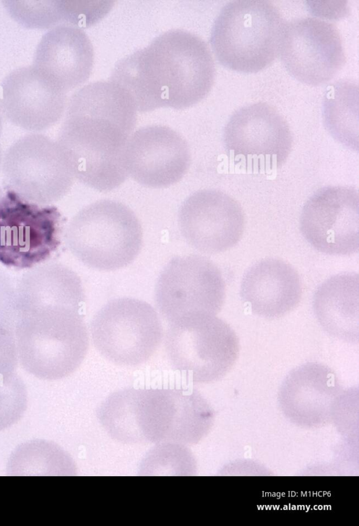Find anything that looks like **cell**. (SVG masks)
<instances>
[{
  "mask_svg": "<svg viewBox=\"0 0 359 526\" xmlns=\"http://www.w3.org/2000/svg\"><path fill=\"white\" fill-rule=\"evenodd\" d=\"M146 455L141 465L143 472H181L191 463V454L184 445L165 442L156 444ZM184 474V473H183ZM164 475V473H163ZM178 475V474H177Z\"/></svg>",
  "mask_w": 359,
  "mask_h": 526,
  "instance_id": "obj_23",
  "label": "cell"
},
{
  "mask_svg": "<svg viewBox=\"0 0 359 526\" xmlns=\"http://www.w3.org/2000/svg\"><path fill=\"white\" fill-rule=\"evenodd\" d=\"M22 311L17 336L23 367L48 380L66 377L83 362L88 334L80 306L68 300L39 296Z\"/></svg>",
  "mask_w": 359,
  "mask_h": 526,
  "instance_id": "obj_4",
  "label": "cell"
},
{
  "mask_svg": "<svg viewBox=\"0 0 359 526\" xmlns=\"http://www.w3.org/2000/svg\"><path fill=\"white\" fill-rule=\"evenodd\" d=\"M123 158L128 175L151 188L175 184L191 164L187 140L176 131L162 125L147 126L133 132L126 144Z\"/></svg>",
  "mask_w": 359,
  "mask_h": 526,
  "instance_id": "obj_16",
  "label": "cell"
},
{
  "mask_svg": "<svg viewBox=\"0 0 359 526\" xmlns=\"http://www.w3.org/2000/svg\"><path fill=\"white\" fill-rule=\"evenodd\" d=\"M2 171L11 190L37 204L60 200L75 180L65 148L39 133L25 135L11 145L2 159Z\"/></svg>",
  "mask_w": 359,
  "mask_h": 526,
  "instance_id": "obj_9",
  "label": "cell"
},
{
  "mask_svg": "<svg viewBox=\"0 0 359 526\" xmlns=\"http://www.w3.org/2000/svg\"><path fill=\"white\" fill-rule=\"evenodd\" d=\"M93 63V47L83 28L62 23L41 37L32 65L68 93L88 79Z\"/></svg>",
  "mask_w": 359,
  "mask_h": 526,
  "instance_id": "obj_18",
  "label": "cell"
},
{
  "mask_svg": "<svg viewBox=\"0 0 359 526\" xmlns=\"http://www.w3.org/2000/svg\"><path fill=\"white\" fill-rule=\"evenodd\" d=\"M313 310L322 328L347 343L359 340V275L346 272L324 281L313 297Z\"/></svg>",
  "mask_w": 359,
  "mask_h": 526,
  "instance_id": "obj_20",
  "label": "cell"
},
{
  "mask_svg": "<svg viewBox=\"0 0 359 526\" xmlns=\"http://www.w3.org/2000/svg\"><path fill=\"white\" fill-rule=\"evenodd\" d=\"M210 407L196 390L126 388L100 405L97 418L106 432L124 444L197 443L211 421Z\"/></svg>",
  "mask_w": 359,
  "mask_h": 526,
  "instance_id": "obj_3",
  "label": "cell"
},
{
  "mask_svg": "<svg viewBox=\"0 0 359 526\" xmlns=\"http://www.w3.org/2000/svg\"><path fill=\"white\" fill-rule=\"evenodd\" d=\"M223 142L234 164L249 171L266 173L285 163L293 136L287 121L274 107L256 103L231 114L224 129Z\"/></svg>",
  "mask_w": 359,
  "mask_h": 526,
  "instance_id": "obj_10",
  "label": "cell"
},
{
  "mask_svg": "<svg viewBox=\"0 0 359 526\" xmlns=\"http://www.w3.org/2000/svg\"><path fill=\"white\" fill-rule=\"evenodd\" d=\"M278 55L290 75L311 86L330 81L346 62L337 27L311 16L285 21Z\"/></svg>",
  "mask_w": 359,
  "mask_h": 526,
  "instance_id": "obj_13",
  "label": "cell"
},
{
  "mask_svg": "<svg viewBox=\"0 0 359 526\" xmlns=\"http://www.w3.org/2000/svg\"><path fill=\"white\" fill-rule=\"evenodd\" d=\"M240 293L255 314L265 318H278L298 305L302 284L292 265L281 259L267 258L245 271Z\"/></svg>",
  "mask_w": 359,
  "mask_h": 526,
  "instance_id": "obj_19",
  "label": "cell"
},
{
  "mask_svg": "<svg viewBox=\"0 0 359 526\" xmlns=\"http://www.w3.org/2000/svg\"><path fill=\"white\" fill-rule=\"evenodd\" d=\"M165 348L172 367L194 383H210L226 374L239 354L233 329L213 315L199 314L169 323Z\"/></svg>",
  "mask_w": 359,
  "mask_h": 526,
  "instance_id": "obj_7",
  "label": "cell"
},
{
  "mask_svg": "<svg viewBox=\"0 0 359 526\" xmlns=\"http://www.w3.org/2000/svg\"><path fill=\"white\" fill-rule=\"evenodd\" d=\"M226 296L222 271L201 255L175 256L161 270L155 301L168 323L199 314L217 315Z\"/></svg>",
  "mask_w": 359,
  "mask_h": 526,
  "instance_id": "obj_12",
  "label": "cell"
},
{
  "mask_svg": "<svg viewBox=\"0 0 359 526\" xmlns=\"http://www.w3.org/2000/svg\"><path fill=\"white\" fill-rule=\"evenodd\" d=\"M61 214L9 189L0 196V263L29 268L44 261L60 244Z\"/></svg>",
  "mask_w": 359,
  "mask_h": 526,
  "instance_id": "obj_11",
  "label": "cell"
},
{
  "mask_svg": "<svg viewBox=\"0 0 359 526\" xmlns=\"http://www.w3.org/2000/svg\"><path fill=\"white\" fill-rule=\"evenodd\" d=\"M137 112L129 93L111 79L90 83L71 96L57 141L69 157L75 179L100 192L126 180L123 153Z\"/></svg>",
  "mask_w": 359,
  "mask_h": 526,
  "instance_id": "obj_1",
  "label": "cell"
},
{
  "mask_svg": "<svg viewBox=\"0 0 359 526\" xmlns=\"http://www.w3.org/2000/svg\"><path fill=\"white\" fill-rule=\"evenodd\" d=\"M67 93L46 74L29 65L13 70L1 83L0 105L13 124L38 132L65 115Z\"/></svg>",
  "mask_w": 359,
  "mask_h": 526,
  "instance_id": "obj_17",
  "label": "cell"
},
{
  "mask_svg": "<svg viewBox=\"0 0 359 526\" xmlns=\"http://www.w3.org/2000/svg\"><path fill=\"white\" fill-rule=\"evenodd\" d=\"M5 3L11 15L27 27L50 28L62 23L74 25L76 22V7L69 1H6Z\"/></svg>",
  "mask_w": 359,
  "mask_h": 526,
  "instance_id": "obj_22",
  "label": "cell"
},
{
  "mask_svg": "<svg viewBox=\"0 0 359 526\" xmlns=\"http://www.w3.org/2000/svg\"><path fill=\"white\" fill-rule=\"evenodd\" d=\"M65 237L70 251L83 264L109 271L124 268L136 258L143 234L130 208L118 201L102 199L72 218Z\"/></svg>",
  "mask_w": 359,
  "mask_h": 526,
  "instance_id": "obj_6",
  "label": "cell"
},
{
  "mask_svg": "<svg viewBox=\"0 0 359 526\" xmlns=\"http://www.w3.org/2000/svg\"><path fill=\"white\" fill-rule=\"evenodd\" d=\"M215 66L208 44L197 35L171 29L115 65L110 79L131 96L137 110H183L210 92Z\"/></svg>",
  "mask_w": 359,
  "mask_h": 526,
  "instance_id": "obj_2",
  "label": "cell"
},
{
  "mask_svg": "<svg viewBox=\"0 0 359 526\" xmlns=\"http://www.w3.org/2000/svg\"><path fill=\"white\" fill-rule=\"evenodd\" d=\"M1 128H2L1 118V114H0V137H1ZM1 162H2V159H1V149H0V166H1Z\"/></svg>",
  "mask_w": 359,
  "mask_h": 526,
  "instance_id": "obj_25",
  "label": "cell"
},
{
  "mask_svg": "<svg viewBox=\"0 0 359 526\" xmlns=\"http://www.w3.org/2000/svg\"><path fill=\"white\" fill-rule=\"evenodd\" d=\"M285 23L279 9L269 1L236 0L220 10L210 43L218 62L243 73L269 66L279 52Z\"/></svg>",
  "mask_w": 359,
  "mask_h": 526,
  "instance_id": "obj_5",
  "label": "cell"
},
{
  "mask_svg": "<svg viewBox=\"0 0 359 526\" xmlns=\"http://www.w3.org/2000/svg\"><path fill=\"white\" fill-rule=\"evenodd\" d=\"M26 408V389L21 379L13 374L1 379L0 430L16 423Z\"/></svg>",
  "mask_w": 359,
  "mask_h": 526,
  "instance_id": "obj_24",
  "label": "cell"
},
{
  "mask_svg": "<svg viewBox=\"0 0 359 526\" xmlns=\"http://www.w3.org/2000/svg\"><path fill=\"white\" fill-rule=\"evenodd\" d=\"M9 475H74L76 464L59 445L45 440H34L19 445L8 463Z\"/></svg>",
  "mask_w": 359,
  "mask_h": 526,
  "instance_id": "obj_21",
  "label": "cell"
},
{
  "mask_svg": "<svg viewBox=\"0 0 359 526\" xmlns=\"http://www.w3.org/2000/svg\"><path fill=\"white\" fill-rule=\"evenodd\" d=\"M92 342L107 360L121 366L147 361L158 348L163 327L155 309L134 298L112 299L93 316Z\"/></svg>",
  "mask_w": 359,
  "mask_h": 526,
  "instance_id": "obj_8",
  "label": "cell"
},
{
  "mask_svg": "<svg viewBox=\"0 0 359 526\" xmlns=\"http://www.w3.org/2000/svg\"><path fill=\"white\" fill-rule=\"evenodd\" d=\"M304 239L319 252L347 256L359 250V192L353 186H327L306 201L299 218Z\"/></svg>",
  "mask_w": 359,
  "mask_h": 526,
  "instance_id": "obj_14",
  "label": "cell"
},
{
  "mask_svg": "<svg viewBox=\"0 0 359 526\" xmlns=\"http://www.w3.org/2000/svg\"><path fill=\"white\" fill-rule=\"evenodd\" d=\"M178 225L191 246L215 254L239 242L245 230V214L239 202L228 194L217 189H203L182 202Z\"/></svg>",
  "mask_w": 359,
  "mask_h": 526,
  "instance_id": "obj_15",
  "label": "cell"
}]
</instances>
